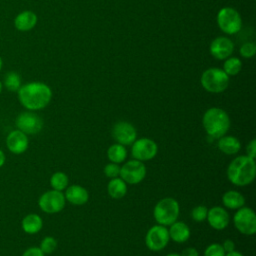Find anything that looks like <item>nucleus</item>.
Returning a JSON list of instances; mask_svg holds the SVG:
<instances>
[{"instance_id":"f257e3e1","label":"nucleus","mask_w":256,"mask_h":256,"mask_svg":"<svg viewBox=\"0 0 256 256\" xmlns=\"http://www.w3.org/2000/svg\"><path fill=\"white\" fill-rule=\"evenodd\" d=\"M20 104L29 111L44 109L51 101V88L43 82H29L21 85L17 91Z\"/></svg>"},{"instance_id":"f03ea898","label":"nucleus","mask_w":256,"mask_h":256,"mask_svg":"<svg viewBox=\"0 0 256 256\" xmlns=\"http://www.w3.org/2000/svg\"><path fill=\"white\" fill-rule=\"evenodd\" d=\"M256 176L255 159L242 155L234 158L227 167V178L235 186L251 184Z\"/></svg>"},{"instance_id":"7ed1b4c3","label":"nucleus","mask_w":256,"mask_h":256,"mask_svg":"<svg viewBox=\"0 0 256 256\" xmlns=\"http://www.w3.org/2000/svg\"><path fill=\"white\" fill-rule=\"evenodd\" d=\"M202 124L208 136L213 139H219L228 132L230 128V118L223 109L212 107L204 113Z\"/></svg>"},{"instance_id":"20e7f679","label":"nucleus","mask_w":256,"mask_h":256,"mask_svg":"<svg viewBox=\"0 0 256 256\" xmlns=\"http://www.w3.org/2000/svg\"><path fill=\"white\" fill-rule=\"evenodd\" d=\"M180 212L179 203L172 197H166L157 202L153 210V217L157 224L170 226L177 221Z\"/></svg>"},{"instance_id":"39448f33","label":"nucleus","mask_w":256,"mask_h":256,"mask_svg":"<svg viewBox=\"0 0 256 256\" xmlns=\"http://www.w3.org/2000/svg\"><path fill=\"white\" fill-rule=\"evenodd\" d=\"M200 81L206 91L211 93H220L227 88L229 84V77L221 69L210 68L203 72Z\"/></svg>"},{"instance_id":"423d86ee","label":"nucleus","mask_w":256,"mask_h":256,"mask_svg":"<svg viewBox=\"0 0 256 256\" xmlns=\"http://www.w3.org/2000/svg\"><path fill=\"white\" fill-rule=\"evenodd\" d=\"M235 228L242 234L251 236L256 232V215L253 209L249 207H241L237 209L233 216Z\"/></svg>"},{"instance_id":"0eeeda50","label":"nucleus","mask_w":256,"mask_h":256,"mask_svg":"<svg viewBox=\"0 0 256 256\" xmlns=\"http://www.w3.org/2000/svg\"><path fill=\"white\" fill-rule=\"evenodd\" d=\"M65 203L66 199L63 192L54 189L44 192L38 199L39 208L47 214H55L62 211Z\"/></svg>"},{"instance_id":"6e6552de","label":"nucleus","mask_w":256,"mask_h":256,"mask_svg":"<svg viewBox=\"0 0 256 256\" xmlns=\"http://www.w3.org/2000/svg\"><path fill=\"white\" fill-rule=\"evenodd\" d=\"M146 176V166L142 161L132 159L125 162L120 167L119 177L127 184L135 185L144 180Z\"/></svg>"},{"instance_id":"1a4fd4ad","label":"nucleus","mask_w":256,"mask_h":256,"mask_svg":"<svg viewBox=\"0 0 256 256\" xmlns=\"http://www.w3.org/2000/svg\"><path fill=\"white\" fill-rule=\"evenodd\" d=\"M16 128L26 135L38 134L43 128L42 118L34 111L21 112L15 119Z\"/></svg>"},{"instance_id":"9d476101","label":"nucleus","mask_w":256,"mask_h":256,"mask_svg":"<svg viewBox=\"0 0 256 256\" xmlns=\"http://www.w3.org/2000/svg\"><path fill=\"white\" fill-rule=\"evenodd\" d=\"M169 240L168 228L159 224L152 226L145 236V244L147 248L153 252H158L164 249L169 243Z\"/></svg>"},{"instance_id":"9b49d317","label":"nucleus","mask_w":256,"mask_h":256,"mask_svg":"<svg viewBox=\"0 0 256 256\" xmlns=\"http://www.w3.org/2000/svg\"><path fill=\"white\" fill-rule=\"evenodd\" d=\"M217 23L220 29L227 34H235L241 29L240 14L233 8L226 7L219 11L217 15Z\"/></svg>"},{"instance_id":"f8f14e48","label":"nucleus","mask_w":256,"mask_h":256,"mask_svg":"<svg viewBox=\"0 0 256 256\" xmlns=\"http://www.w3.org/2000/svg\"><path fill=\"white\" fill-rule=\"evenodd\" d=\"M158 152V146L156 142L150 138L136 139L132 143L131 154L132 157L139 161H149L153 159Z\"/></svg>"},{"instance_id":"ddd939ff","label":"nucleus","mask_w":256,"mask_h":256,"mask_svg":"<svg viewBox=\"0 0 256 256\" xmlns=\"http://www.w3.org/2000/svg\"><path fill=\"white\" fill-rule=\"evenodd\" d=\"M112 136L116 143L127 146L132 145V143L137 139V131L131 123L119 121L115 123L112 128Z\"/></svg>"},{"instance_id":"4468645a","label":"nucleus","mask_w":256,"mask_h":256,"mask_svg":"<svg viewBox=\"0 0 256 256\" xmlns=\"http://www.w3.org/2000/svg\"><path fill=\"white\" fill-rule=\"evenodd\" d=\"M5 143H6L7 149L11 153L15 155L23 154L24 152L27 151L29 147L28 135H26L25 133H23L18 129L12 130L6 136Z\"/></svg>"},{"instance_id":"2eb2a0df","label":"nucleus","mask_w":256,"mask_h":256,"mask_svg":"<svg viewBox=\"0 0 256 256\" xmlns=\"http://www.w3.org/2000/svg\"><path fill=\"white\" fill-rule=\"evenodd\" d=\"M206 220L213 229L224 230L229 224L230 216L223 207L214 206L208 209Z\"/></svg>"},{"instance_id":"dca6fc26","label":"nucleus","mask_w":256,"mask_h":256,"mask_svg":"<svg viewBox=\"0 0 256 256\" xmlns=\"http://www.w3.org/2000/svg\"><path fill=\"white\" fill-rule=\"evenodd\" d=\"M234 50V44L229 38L218 37L210 45L211 54L217 59L228 58Z\"/></svg>"},{"instance_id":"f3484780","label":"nucleus","mask_w":256,"mask_h":256,"mask_svg":"<svg viewBox=\"0 0 256 256\" xmlns=\"http://www.w3.org/2000/svg\"><path fill=\"white\" fill-rule=\"evenodd\" d=\"M65 199L73 205L81 206L88 202L89 193L80 185H71L65 189Z\"/></svg>"},{"instance_id":"a211bd4d","label":"nucleus","mask_w":256,"mask_h":256,"mask_svg":"<svg viewBox=\"0 0 256 256\" xmlns=\"http://www.w3.org/2000/svg\"><path fill=\"white\" fill-rule=\"evenodd\" d=\"M37 15L30 10L20 12L14 18V26L18 31L26 32L33 29L37 24Z\"/></svg>"},{"instance_id":"6ab92c4d","label":"nucleus","mask_w":256,"mask_h":256,"mask_svg":"<svg viewBox=\"0 0 256 256\" xmlns=\"http://www.w3.org/2000/svg\"><path fill=\"white\" fill-rule=\"evenodd\" d=\"M169 237L174 242L177 243H184L186 242L191 235V231L189 226L181 221H175L170 225V228L168 229Z\"/></svg>"},{"instance_id":"aec40b11","label":"nucleus","mask_w":256,"mask_h":256,"mask_svg":"<svg viewBox=\"0 0 256 256\" xmlns=\"http://www.w3.org/2000/svg\"><path fill=\"white\" fill-rule=\"evenodd\" d=\"M43 227V220L40 215L36 213H29L23 217L21 221V228L26 234H36Z\"/></svg>"},{"instance_id":"412c9836","label":"nucleus","mask_w":256,"mask_h":256,"mask_svg":"<svg viewBox=\"0 0 256 256\" xmlns=\"http://www.w3.org/2000/svg\"><path fill=\"white\" fill-rule=\"evenodd\" d=\"M218 149L226 155L237 154L241 149V143L238 138L234 136L224 135L218 139Z\"/></svg>"},{"instance_id":"4be33fe9","label":"nucleus","mask_w":256,"mask_h":256,"mask_svg":"<svg viewBox=\"0 0 256 256\" xmlns=\"http://www.w3.org/2000/svg\"><path fill=\"white\" fill-rule=\"evenodd\" d=\"M222 203L224 207L228 209L237 210L244 206L245 198L240 192L236 190H229L222 195Z\"/></svg>"},{"instance_id":"5701e85b","label":"nucleus","mask_w":256,"mask_h":256,"mask_svg":"<svg viewBox=\"0 0 256 256\" xmlns=\"http://www.w3.org/2000/svg\"><path fill=\"white\" fill-rule=\"evenodd\" d=\"M108 195L113 199H121L127 193V183L120 177L112 178L107 185Z\"/></svg>"},{"instance_id":"b1692460","label":"nucleus","mask_w":256,"mask_h":256,"mask_svg":"<svg viewBox=\"0 0 256 256\" xmlns=\"http://www.w3.org/2000/svg\"><path fill=\"white\" fill-rule=\"evenodd\" d=\"M107 156L110 162H113L116 164L123 163L127 157V149L125 146L119 143L112 144L111 146H109L107 150Z\"/></svg>"},{"instance_id":"393cba45","label":"nucleus","mask_w":256,"mask_h":256,"mask_svg":"<svg viewBox=\"0 0 256 256\" xmlns=\"http://www.w3.org/2000/svg\"><path fill=\"white\" fill-rule=\"evenodd\" d=\"M3 86L10 92H17L21 87V76L16 71H8L4 75Z\"/></svg>"},{"instance_id":"a878e982","label":"nucleus","mask_w":256,"mask_h":256,"mask_svg":"<svg viewBox=\"0 0 256 256\" xmlns=\"http://www.w3.org/2000/svg\"><path fill=\"white\" fill-rule=\"evenodd\" d=\"M68 176L61 171L53 173L50 177V186L57 191H64L68 187Z\"/></svg>"},{"instance_id":"bb28decb","label":"nucleus","mask_w":256,"mask_h":256,"mask_svg":"<svg viewBox=\"0 0 256 256\" xmlns=\"http://www.w3.org/2000/svg\"><path fill=\"white\" fill-rule=\"evenodd\" d=\"M241 70V61L240 59L236 58V57H232L229 58L225 61L224 63V72L229 76H233L236 75L240 72Z\"/></svg>"},{"instance_id":"cd10ccee","label":"nucleus","mask_w":256,"mask_h":256,"mask_svg":"<svg viewBox=\"0 0 256 256\" xmlns=\"http://www.w3.org/2000/svg\"><path fill=\"white\" fill-rule=\"evenodd\" d=\"M39 248L44 254H51L57 248V240L52 236H46L41 240Z\"/></svg>"},{"instance_id":"c85d7f7f","label":"nucleus","mask_w":256,"mask_h":256,"mask_svg":"<svg viewBox=\"0 0 256 256\" xmlns=\"http://www.w3.org/2000/svg\"><path fill=\"white\" fill-rule=\"evenodd\" d=\"M208 208L204 205L195 206L191 211V217L195 222H203L207 218Z\"/></svg>"},{"instance_id":"c756f323","label":"nucleus","mask_w":256,"mask_h":256,"mask_svg":"<svg viewBox=\"0 0 256 256\" xmlns=\"http://www.w3.org/2000/svg\"><path fill=\"white\" fill-rule=\"evenodd\" d=\"M226 252L219 243H212L208 245L204 251V256H225Z\"/></svg>"},{"instance_id":"7c9ffc66","label":"nucleus","mask_w":256,"mask_h":256,"mask_svg":"<svg viewBox=\"0 0 256 256\" xmlns=\"http://www.w3.org/2000/svg\"><path fill=\"white\" fill-rule=\"evenodd\" d=\"M103 171H104V174L106 177H108L110 179L116 178V177H119V175H120V166H119V164L110 162L105 165Z\"/></svg>"},{"instance_id":"2f4dec72","label":"nucleus","mask_w":256,"mask_h":256,"mask_svg":"<svg viewBox=\"0 0 256 256\" xmlns=\"http://www.w3.org/2000/svg\"><path fill=\"white\" fill-rule=\"evenodd\" d=\"M256 52V46L254 43H245L240 48V54L244 58H251Z\"/></svg>"},{"instance_id":"473e14b6","label":"nucleus","mask_w":256,"mask_h":256,"mask_svg":"<svg viewBox=\"0 0 256 256\" xmlns=\"http://www.w3.org/2000/svg\"><path fill=\"white\" fill-rule=\"evenodd\" d=\"M21 256H45V254L41 251V249L39 247H29L27 248Z\"/></svg>"},{"instance_id":"72a5a7b5","label":"nucleus","mask_w":256,"mask_h":256,"mask_svg":"<svg viewBox=\"0 0 256 256\" xmlns=\"http://www.w3.org/2000/svg\"><path fill=\"white\" fill-rule=\"evenodd\" d=\"M246 155L252 159L256 157V140L252 139L246 146Z\"/></svg>"},{"instance_id":"f704fd0d","label":"nucleus","mask_w":256,"mask_h":256,"mask_svg":"<svg viewBox=\"0 0 256 256\" xmlns=\"http://www.w3.org/2000/svg\"><path fill=\"white\" fill-rule=\"evenodd\" d=\"M221 245H222V247H223V249H224V251H225L226 253L235 250V243H234V241L231 240V239H226V240H224Z\"/></svg>"},{"instance_id":"c9c22d12","label":"nucleus","mask_w":256,"mask_h":256,"mask_svg":"<svg viewBox=\"0 0 256 256\" xmlns=\"http://www.w3.org/2000/svg\"><path fill=\"white\" fill-rule=\"evenodd\" d=\"M179 255L180 256H199V252L194 247H187Z\"/></svg>"},{"instance_id":"e433bc0d","label":"nucleus","mask_w":256,"mask_h":256,"mask_svg":"<svg viewBox=\"0 0 256 256\" xmlns=\"http://www.w3.org/2000/svg\"><path fill=\"white\" fill-rule=\"evenodd\" d=\"M5 161H6V156H5V153L4 151L0 148V168L4 166L5 164Z\"/></svg>"},{"instance_id":"4c0bfd02","label":"nucleus","mask_w":256,"mask_h":256,"mask_svg":"<svg viewBox=\"0 0 256 256\" xmlns=\"http://www.w3.org/2000/svg\"><path fill=\"white\" fill-rule=\"evenodd\" d=\"M225 256H244L242 253H240L239 251H236V250H233L231 252H228L225 254Z\"/></svg>"},{"instance_id":"58836bf2","label":"nucleus","mask_w":256,"mask_h":256,"mask_svg":"<svg viewBox=\"0 0 256 256\" xmlns=\"http://www.w3.org/2000/svg\"><path fill=\"white\" fill-rule=\"evenodd\" d=\"M2 67H3V59H2V57L0 56V71L2 70Z\"/></svg>"},{"instance_id":"ea45409f","label":"nucleus","mask_w":256,"mask_h":256,"mask_svg":"<svg viewBox=\"0 0 256 256\" xmlns=\"http://www.w3.org/2000/svg\"><path fill=\"white\" fill-rule=\"evenodd\" d=\"M165 256H180L179 254H176V253H169V254H167V255H165Z\"/></svg>"},{"instance_id":"a19ab883","label":"nucleus","mask_w":256,"mask_h":256,"mask_svg":"<svg viewBox=\"0 0 256 256\" xmlns=\"http://www.w3.org/2000/svg\"><path fill=\"white\" fill-rule=\"evenodd\" d=\"M2 90H3V83H2V81H0V94H1Z\"/></svg>"}]
</instances>
